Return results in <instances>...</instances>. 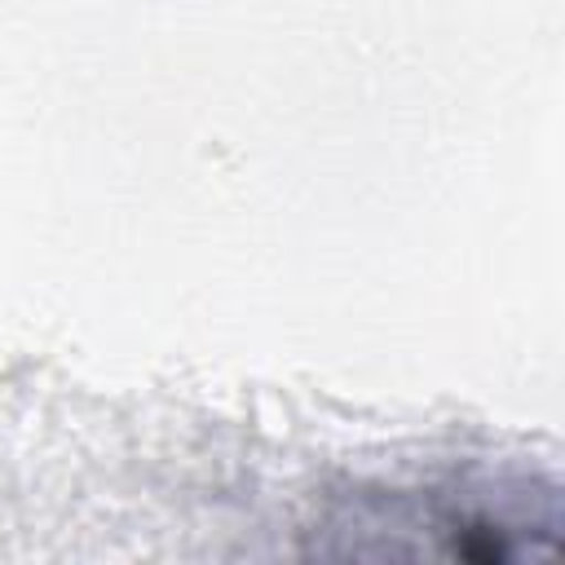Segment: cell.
Segmentation results:
<instances>
[{
    "mask_svg": "<svg viewBox=\"0 0 565 565\" xmlns=\"http://www.w3.org/2000/svg\"><path fill=\"white\" fill-rule=\"evenodd\" d=\"M556 494L539 486H455L388 494V516L366 508L344 521V556H406V561H463L512 565L556 552Z\"/></svg>",
    "mask_w": 565,
    "mask_h": 565,
    "instance_id": "obj_1",
    "label": "cell"
}]
</instances>
